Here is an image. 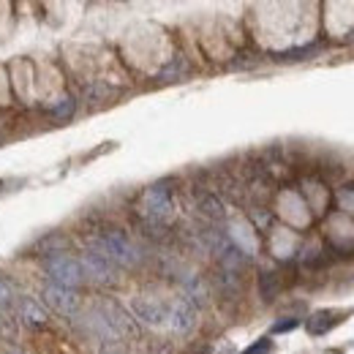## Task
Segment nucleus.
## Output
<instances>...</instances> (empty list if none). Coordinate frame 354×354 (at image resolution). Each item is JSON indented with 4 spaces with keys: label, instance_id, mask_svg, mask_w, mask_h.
<instances>
[{
    "label": "nucleus",
    "instance_id": "f257e3e1",
    "mask_svg": "<svg viewBox=\"0 0 354 354\" xmlns=\"http://www.w3.org/2000/svg\"><path fill=\"white\" fill-rule=\"evenodd\" d=\"M95 254L106 257L112 265H123V267H133L139 262V251L131 240L123 234V232H101L95 237Z\"/></svg>",
    "mask_w": 354,
    "mask_h": 354
},
{
    "label": "nucleus",
    "instance_id": "f03ea898",
    "mask_svg": "<svg viewBox=\"0 0 354 354\" xmlns=\"http://www.w3.org/2000/svg\"><path fill=\"white\" fill-rule=\"evenodd\" d=\"M44 272L52 278V283L57 286H66V289H74L85 281V270L80 265V259L63 254V251H49L44 257Z\"/></svg>",
    "mask_w": 354,
    "mask_h": 354
},
{
    "label": "nucleus",
    "instance_id": "7ed1b4c3",
    "mask_svg": "<svg viewBox=\"0 0 354 354\" xmlns=\"http://www.w3.org/2000/svg\"><path fill=\"white\" fill-rule=\"evenodd\" d=\"M142 207H145V216H150L153 221H167L175 210V202H172V188L158 183L153 188L145 191V199H142Z\"/></svg>",
    "mask_w": 354,
    "mask_h": 354
},
{
    "label": "nucleus",
    "instance_id": "20e7f679",
    "mask_svg": "<svg viewBox=\"0 0 354 354\" xmlns=\"http://www.w3.org/2000/svg\"><path fill=\"white\" fill-rule=\"evenodd\" d=\"M44 303L52 310L63 313V316H74L80 310V297L74 289H66V286H57V283H49L44 289Z\"/></svg>",
    "mask_w": 354,
    "mask_h": 354
},
{
    "label": "nucleus",
    "instance_id": "39448f33",
    "mask_svg": "<svg viewBox=\"0 0 354 354\" xmlns=\"http://www.w3.org/2000/svg\"><path fill=\"white\" fill-rule=\"evenodd\" d=\"M196 322V310H194V303L188 297H177L169 303V310H167V327L172 333H188Z\"/></svg>",
    "mask_w": 354,
    "mask_h": 354
},
{
    "label": "nucleus",
    "instance_id": "423d86ee",
    "mask_svg": "<svg viewBox=\"0 0 354 354\" xmlns=\"http://www.w3.org/2000/svg\"><path fill=\"white\" fill-rule=\"evenodd\" d=\"M167 310H169V306H164L161 300H153V297H136L133 300V313L150 327H167Z\"/></svg>",
    "mask_w": 354,
    "mask_h": 354
},
{
    "label": "nucleus",
    "instance_id": "0eeeda50",
    "mask_svg": "<svg viewBox=\"0 0 354 354\" xmlns=\"http://www.w3.org/2000/svg\"><path fill=\"white\" fill-rule=\"evenodd\" d=\"M80 265L85 270V275H90L93 281H101V283H112L115 281V265L106 257L95 254V251H88Z\"/></svg>",
    "mask_w": 354,
    "mask_h": 354
},
{
    "label": "nucleus",
    "instance_id": "6e6552de",
    "mask_svg": "<svg viewBox=\"0 0 354 354\" xmlns=\"http://www.w3.org/2000/svg\"><path fill=\"white\" fill-rule=\"evenodd\" d=\"M17 308H19V316L25 319V324H30V327H41L46 322V310L33 297H19Z\"/></svg>",
    "mask_w": 354,
    "mask_h": 354
},
{
    "label": "nucleus",
    "instance_id": "1a4fd4ad",
    "mask_svg": "<svg viewBox=\"0 0 354 354\" xmlns=\"http://www.w3.org/2000/svg\"><path fill=\"white\" fill-rule=\"evenodd\" d=\"M338 322H341V313H335V310H319V313L310 316L306 327H308L310 335H324V333H330Z\"/></svg>",
    "mask_w": 354,
    "mask_h": 354
},
{
    "label": "nucleus",
    "instance_id": "9d476101",
    "mask_svg": "<svg viewBox=\"0 0 354 354\" xmlns=\"http://www.w3.org/2000/svg\"><path fill=\"white\" fill-rule=\"evenodd\" d=\"M17 310V297H14V289L8 281L0 278V313L3 316H11Z\"/></svg>",
    "mask_w": 354,
    "mask_h": 354
},
{
    "label": "nucleus",
    "instance_id": "9b49d317",
    "mask_svg": "<svg viewBox=\"0 0 354 354\" xmlns=\"http://www.w3.org/2000/svg\"><path fill=\"white\" fill-rule=\"evenodd\" d=\"M278 289H281V283H278V275H275V272L259 275V292H262L265 300H272V297L278 295Z\"/></svg>",
    "mask_w": 354,
    "mask_h": 354
},
{
    "label": "nucleus",
    "instance_id": "f8f14e48",
    "mask_svg": "<svg viewBox=\"0 0 354 354\" xmlns=\"http://www.w3.org/2000/svg\"><path fill=\"white\" fill-rule=\"evenodd\" d=\"M202 213H205L207 218H213V221H223V207L216 196H205V199H202Z\"/></svg>",
    "mask_w": 354,
    "mask_h": 354
},
{
    "label": "nucleus",
    "instance_id": "ddd939ff",
    "mask_svg": "<svg viewBox=\"0 0 354 354\" xmlns=\"http://www.w3.org/2000/svg\"><path fill=\"white\" fill-rule=\"evenodd\" d=\"M39 352L41 354H71L57 338H41V344H39Z\"/></svg>",
    "mask_w": 354,
    "mask_h": 354
},
{
    "label": "nucleus",
    "instance_id": "4468645a",
    "mask_svg": "<svg viewBox=\"0 0 354 354\" xmlns=\"http://www.w3.org/2000/svg\"><path fill=\"white\" fill-rule=\"evenodd\" d=\"M270 349H272V341H270V338H262V341H257L254 346H248L243 354H270Z\"/></svg>",
    "mask_w": 354,
    "mask_h": 354
},
{
    "label": "nucleus",
    "instance_id": "2eb2a0df",
    "mask_svg": "<svg viewBox=\"0 0 354 354\" xmlns=\"http://www.w3.org/2000/svg\"><path fill=\"white\" fill-rule=\"evenodd\" d=\"M71 109H74V101H71V98H66V101H63L60 106H55L52 112H55V118H68V115H71Z\"/></svg>",
    "mask_w": 354,
    "mask_h": 354
},
{
    "label": "nucleus",
    "instance_id": "dca6fc26",
    "mask_svg": "<svg viewBox=\"0 0 354 354\" xmlns=\"http://www.w3.org/2000/svg\"><path fill=\"white\" fill-rule=\"evenodd\" d=\"M300 322L297 319H289V322H278L275 327H272V333H286V330H295Z\"/></svg>",
    "mask_w": 354,
    "mask_h": 354
},
{
    "label": "nucleus",
    "instance_id": "f3484780",
    "mask_svg": "<svg viewBox=\"0 0 354 354\" xmlns=\"http://www.w3.org/2000/svg\"><path fill=\"white\" fill-rule=\"evenodd\" d=\"M98 354H126V349H123L120 344H109V341H106V344L101 346V352H98Z\"/></svg>",
    "mask_w": 354,
    "mask_h": 354
},
{
    "label": "nucleus",
    "instance_id": "a211bd4d",
    "mask_svg": "<svg viewBox=\"0 0 354 354\" xmlns=\"http://www.w3.org/2000/svg\"><path fill=\"white\" fill-rule=\"evenodd\" d=\"M8 354H19V352H14V349H11V352H8Z\"/></svg>",
    "mask_w": 354,
    "mask_h": 354
}]
</instances>
